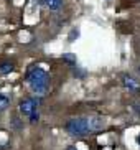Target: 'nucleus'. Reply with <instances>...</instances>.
Returning a JSON list of instances; mask_svg holds the SVG:
<instances>
[{"mask_svg": "<svg viewBox=\"0 0 140 150\" xmlns=\"http://www.w3.org/2000/svg\"><path fill=\"white\" fill-rule=\"evenodd\" d=\"M26 83L31 88V91L36 94H45L49 86V76L41 68H31L26 74Z\"/></svg>", "mask_w": 140, "mask_h": 150, "instance_id": "f257e3e1", "label": "nucleus"}, {"mask_svg": "<svg viewBox=\"0 0 140 150\" xmlns=\"http://www.w3.org/2000/svg\"><path fill=\"white\" fill-rule=\"evenodd\" d=\"M66 132L73 137H84L92 132L89 117H78V119H71L66 124Z\"/></svg>", "mask_w": 140, "mask_h": 150, "instance_id": "f03ea898", "label": "nucleus"}, {"mask_svg": "<svg viewBox=\"0 0 140 150\" xmlns=\"http://www.w3.org/2000/svg\"><path fill=\"white\" fill-rule=\"evenodd\" d=\"M40 102L41 101H40L38 97H28V99H23V101L20 102V112H22L23 115H28V117H30L33 112H36Z\"/></svg>", "mask_w": 140, "mask_h": 150, "instance_id": "7ed1b4c3", "label": "nucleus"}, {"mask_svg": "<svg viewBox=\"0 0 140 150\" xmlns=\"http://www.w3.org/2000/svg\"><path fill=\"white\" fill-rule=\"evenodd\" d=\"M89 124H91L92 132H97V130H102L105 127V119H102V117H89Z\"/></svg>", "mask_w": 140, "mask_h": 150, "instance_id": "20e7f679", "label": "nucleus"}, {"mask_svg": "<svg viewBox=\"0 0 140 150\" xmlns=\"http://www.w3.org/2000/svg\"><path fill=\"white\" fill-rule=\"evenodd\" d=\"M41 4L49 10H58V8H61L63 0H41Z\"/></svg>", "mask_w": 140, "mask_h": 150, "instance_id": "39448f33", "label": "nucleus"}, {"mask_svg": "<svg viewBox=\"0 0 140 150\" xmlns=\"http://www.w3.org/2000/svg\"><path fill=\"white\" fill-rule=\"evenodd\" d=\"M122 83H124V86L127 89H130V91H137L139 89V84H137V81L134 79V78H130V76H125L122 79Z\"/></svg>", "mask_w": 140, "mask_h": 150, "instance_id": "423d86ee", "label": "nucleus"}, {"mask_svg": "<svg viewBox=\"0 0 140 150\" xmlns=\"http://www.w3.org/2000/svg\"><path fill=\"white\" fill-rule=\"evenodd\" d=\"M12 71H13L12 63H2V64H0V74H8Z\"/></svg>", "mask_w": 140, "mask_h": 150, "instance_id": "0eeeda50", "label": "nucleus"}, {"mask_svg": "<svg viewBox=\"0 0 140 150\" xmlns=\"http://www.w3.org/2000/svg\"><path fill=\"white\" fill-rule=\"evenodd\" d=\"M63 61H66L68 64H71V66H76V56L71 53H64L63 54Z\"/></svg>", "mask_w": 140, "mask_h": 150, "instance_id": "6e6552de", "label": "nucleus"}, {"mask_svg": "<svg viewBox=\"0 0 140 150\" xmlns=\"http://www.w3.org/2000/svg\"><path fill=\"white\" fill-rule=\"evenodd\" d=\"M10 104V99L7 96H4V94H0V110H5L7 107H8Z\"/></svg>", "mask_w": 140, "mask_h": 150, "instance_id": "1a4fd4ad", "label": "nucleus"}, {"mask_svg": "<svg viewBox=\"0 0 140 150\" xmlns=\"http://www.w3.org/2000/svg\"><path fill=\"white\" fill-rule=\"evenodd\" d=\"M78 36H79V30H78V28H73V30H71V33H69V36H68V40L74 41Z\"/></svg>", "mask_w": 140, "mask_h": 150, "instance_id": "9d476101", "label": "nucleus"}, {"mask_svg": "<svg viewBox=\"0 0 140 150\" xmlns=\"http://www.w3.org/2000/svg\"><path fill=\"white\" fill-rule=\"evenodd\" d=\"M73 73H74V76H76V78H84V76H86V71H83V69H79L78 66L74 68V71H73Z\"/></svg>", "mask_w": 140, "mask_h": 150, "instance_id": "9b49d317", "label": "nucleus"}, {"mask_svg": "<svg viewBox=\"0 0 140 150\" xmlns=\"http://www.w3.org/2000/svg\"><path fill=\"white\" fill-rule=\"evenodd\" d=\"M38 110H36V112H33V114L30 115V122H36V120H38Z\"/></svg>", "mask_w": 140, "mask_h": 150, "instance_id": "f8f14e48", "label": "nucleus"}, {"mask_svg": "<svg viewBox=\"0 0 140 150\" xmlns=\"http://www.w3.org/2000/svg\"><path fill=\"white\" fill-rule=\"evenodd\" d=\"M137 144H139V147H140V134L137 135Z\"/></svg>", "mask_w": 140, "mask_h": 150, "instance_id": "ddd939ff", "label": "nucleus"}, {"mask_svg": "<svg viewBox=\"0 0 140 150\" xmlns=\"http://www.w3.org/2000/svg\"><path fill=\"white\" fill-rule=\"evenodd\" d=\"M66 150H78V149H76V147H68Z\"/></svg>", "mask_w": 140, "mask_h": 150, "instance_id": "4468645a", "label": "nucleus"}]
</instances>
